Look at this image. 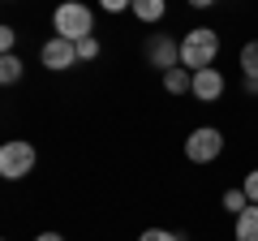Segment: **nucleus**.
<instances>
[{
	"label": "nucleus",
	"instance_id": "8",
	"mask_svg": "<svg viewBox=\"0 0 258 241\" xmlns=\"http://www.w3.org/2000/svg\"><path fill=\"white\" fill-rule=\"evenodd\" d=\"M164 91H168V95H189V91H194V74H189L185 65L168 69V74H164Z\"/></svg>",
	"mask_w": 258,
	"mask_h": 241
},
{
	"label": "nucleus",
	"instance_id": "16",
	"mask_svg": "<svg viewBox=\"0 0 258 241\" xmlns=\"http://www.w3.org/2000/svg\"><path fill=\"white\" fill-rule=\"evenodd\" d=\"M13 47H18V30H13V26H0V52L9 56Z\"/></svg>",
	"mask_w": 258,
	"mask_h": 241
},
{
	"label": "nucleus",
	"instance_id": "2",
	"mask_svg": "<svg viewBox=\"0 0 258 241\" xmlns=\"http://www.w3.org/2000/svg\"><path fill=\"white\" fill-rule=\"evenodd\" d=\"M52 30L60 39H69V43H78V39H86L95 30V13L86 9L82 0H64V5H56V13H52Z\"/></svg>",
	"mask_w": 258,
	"mask_h": 241
},
{
	"label": "nucleus",
	"instance_id": "1",
	"mask_svg": "<svg viewBox=\"0 0 258 241\" xmlns=\"http://www.w3.org/2000/svg\"><path fill=\"white\" fill-rule=\"evenodd\" d=\"M215 56H220V35H215L211 26H198V30H189V35L181 39V65L189 69V74L211 69Z\"/></svg>",
	"mask_w": 258,
	"mask_h": 241
},
{
	"label": "nucleus",
	"instance_id": "18",
	"mask_svg": "<svg viewBox=\"0 0 258 241\" xmlns=\"http://www.w3.org/2000/svg\"><path fill=\"white\" fill-rule=\"evenodd\" d=\"M129 5H134V0H99V9H103V13H125Z\"/></svg>",
	"mask_w": 258,
	"mask_h": 241
},
{
	"label": "nucleus",
	"instance_id": "5",
	"mask_svg": "<svg viewBox=\"0 0 258 241\" xmlns=\"http://www.w3.org/2000/svg\"><path fill=\"white\" fill-rule=\"evenodd\" d=\"M39 61H43V69H52V74H64V69L82 65V61H78V43H69V39H60V35H52L39 47Z\"/></svg>",
	"mask_w": 258,
	"mask_h": 241
},
{
	"label": "nucleus",
	"instance_id": "10",
	"mask_svg": "<svg viewBox=\"0 0 258 241\" xmlns=\"http://www.w3.org/2000/svg\"><path fill=\"white\" fill-rule=\"evenodd\" d=\"M237 241H258V207H245L237 215Z\"/></svg>",
	"mask_w": 258,
	"mask_h": 241
},
{
	"label": "nucleus",
	"instance_id": "19",
	"mask_svg": "<svg viewBox=\"0 0 258 241\" xmlns=\"http://www.w3.org/2000/svg\"><path fill=\"white\" fill-rule=\"evenodd\" d=\"M35 241H64V237H60V232H39Z\"/></svg>",
	"mask_w": 258,
	"mask_h": 241
},
{
	"label": "nucleus",
	"instance_id": "11",
	"mask_svg": "<svg viewBox=\"0 0 258 241\" xmlns=\"http://www.w3.org/2000/svg\"><path fill=\"white\" fill-rule=\"evenodd\" d=\"M241 74H245L249 82H258V39H249V43L241 47Z\"/></svg>",
	"mask_w": 258,
	"mask_h": 241
},
{
	"label": "nucleus",
	"instance_id": "20",
	"mask_svg": "<svg viewBox=\"0 0 258 241\" xmlns=\"http://www.w3.org/2000/svg\"><path fill=\"white\" fill-rule=\"evenodd\" d=\"M189 5H194V9H211L215 0H189Z\"/></svg>",
	"mask_w": 258,
	"mask_h": 241
},
{
	"label": "nucleus",
	"instance_id": "12",
	"mask_svg": "<svg viewBox=\"0 0 258 241\" xmlns=\"http://www.w3.org/2000/svg\"><path fill=\"white\" fill-rule=\"evenodd\" d=\"M22 69H26V65H22V61H18V56H0V82H5V86H13V82H22Z\"/></svg>",
	"mask_w": 258,
	"mask_h": 241
},
{
	"label": "nucleus",
	"instance_id": "6",
	"mask_svg": "<svg viewBox=\"0 0 258 241\" xmlns=\"http://www.w3.org/2000/svg\"><path fill=\"white\" fill-rule=\"evenodd\" d=\"M147 61H151V69H159V74L176 69V65H181V39L151 35V39H147Z\"/></svg>",
	"mask_w": 258,
	"mask_h": 241
},
{
	"label": "nucleus",
	"instance_id": "13",
	"mask_svg": "<svg viewBox=\"0 0 258 241\" xmlns=\"http://www.w3.org/2000/svg\"><path fill=\"white\" fill-rule=\"evenodd\" d=\"M245 207H254V203H249V194H245V190H224V211H232V215H241V211H245Z\"/></svg>",
	"mask_w": 258,
	"mask_h": 241
},
{
	"label": "nucleus",
	"instance_id": "17",
	"mask_svg": "<svg viewBox=\"0 0 258 241\" xmlns=\"http://www.w3.org/2000/svg\"><path fill=\"white\" fill-rule=\"evenodd\" d=\"M241 190H245V194H249V203L258 207V168H254V172H245V186H241Z\"/></svg>",
	"mask_w": 258,
	"mask_h": 241
},
{
	"label": "nucleus",
	"instance_id": "14",
	"mask_svg": "<svg viewBox=\"0 0 258 241\" xmlns=\"http://www.w3.org/2000/svg\"><path fill=\"white\" fill-rule=\"evenodd\" d=\"M78 61H99V39H95V35L78 39Z\"/></svg>",
	"mask_w": 258,
	"mask_h": 241
},
{
	"label": "nucleus",
	"instance_id": "9",
	"mask_svg": "<svg viewBox=\"0 0 258 241\" xmlns=\"http://www.w3.org/2000/svg\"><path fill=\"white\" fill-rule=\"evenodd\" d=\"M129 13L151 26V22H159V18L168 13V0H134V5H129Z\"/></svg>",
	"mask_w": 258,
	"mask_h": 241
},
{
	"label": "nucleus",
	"instance_id": "4",
	"mask_svg": "<svg viewBox=\"0 0 258 241\" xmlns=\"http://www.w3.org/2000/svg\"><path fill=\"white\" fill-rule=\"evenodd\" d=\"M220 151H224V134L215 125H198L185 138V159L189 164H211V159H220Z\"/></svg>",
	"mask_w": 258,
	"mask_h": 241
},
{
	"label": "nucleus",
	"instance_id": "15",
	"mask_svg": "<svg viewBox=\"0 0 258 241\" xmlns=\"http://www.w3.org/2000/svg\"><path fill=\"white\" fill-rule=\"evenodd\" d=\"M138 241H181V232H172V228H147Z\"/></svg>",
	"mask_w": 258,
	"mask_h": 241
},
{
	"label": "nucleus",
	"instance_id": "7",
	"mask_svg": "<svg viewBox=\"0 0 258 241\" xmlns=\"http://www.w3.org/2000/svg\"><path fill=\"white\" fill-rule=\"evenodd\" d=\"M189 95H198V99L203 103H215L224 95V74L220 69H198V74H194V91Z\"/></svg>",
	"mask_w": 258,
	"mask_h": 241
},
{
	"label": "nucleus",
	"instance_id": "3",
	"mask_svg": "<svg viewBox=\"0 0 258 241\" xmlns=\"http://www.w3.org/2000/svg\"><path fill=\"white\" fill-rule=\"evenodd\" d=\"M35 164H39L35 142L9 138L5 147H0V176H5V181H22V176H30V172H35Z\"/></svg>",
	"mask_w": 258,
	"mask_h": 241
}]
</instances>
